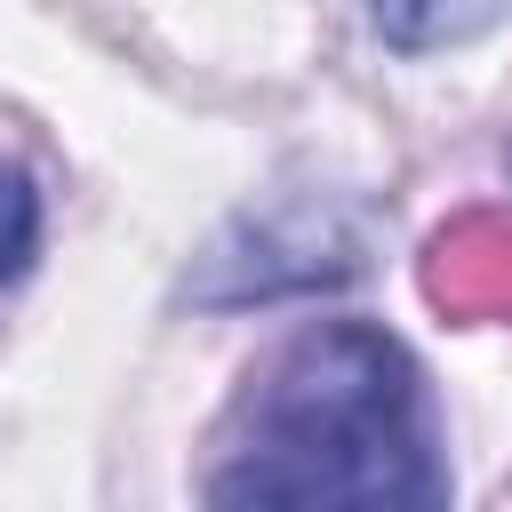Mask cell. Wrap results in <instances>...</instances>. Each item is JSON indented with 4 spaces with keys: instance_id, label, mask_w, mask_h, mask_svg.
I'll return each mask as SVG.
<instances>
[{
    "instance_id": "cell-1",
    "label": "cell",
    "mask_w": 512,
    "mask_h": 512,
    "mask_svg": "<svg viewBox=\"0 0 512 512\" xmlns=\"http://www.w3.org/2000/svg\"><path fill=\"white\" fill-rule=\"evenodd\" d=\"M216 504H352L416 512L448 496L432 448V400L400 336L368 320L296 328L248 384L224 464L208 472Z\"/></svg>"
},
{
    "instance_id": "cell-2",
    "label": "cell",
    "mask_w": 512,
    "mask_h": 512,
    "mask_svg": "<svg viewBox=\"0 0 512 512\" xmlns=\"http://www.w3.org/2000/svg\"><path fill=\"white\" fill-rule=\"evenodd\" d=\"M368 16H376V32H384V48L432 56V48H464V40H480L488 24H504L512 0H368Z\"/></svg>"
},
{
    "instance_id": "cell-3",
    "label": "cell",
    "mask_w": 512,
    "mask_h": 512,
    "mask_svg": "<svg viewBox=\"0 0 512 512\" xmlns=\"http://www.w3.org/2000/svg\"><path fill=\"white\" fill-rule=\"evenodd\" d=\"M32 248H40V192L24 168H0V288L24 280Z\"/></svg>"
}]
</instances>
